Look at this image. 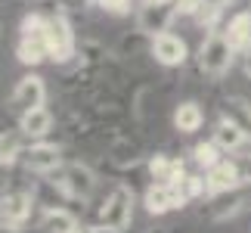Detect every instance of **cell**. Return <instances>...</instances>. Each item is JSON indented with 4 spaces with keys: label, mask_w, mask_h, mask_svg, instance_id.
<instances>
[{
    "label": "cell",
    "mask_w": 251,
    "mask_h": 233,
    "mask_svg": "<svg viewBox=\"0 0 251 233\" xmlns=\"http://www.w3.org/2000/svg\"><path fill=\"white\" fill-rule=\"evenodd\" d=\"M47 50H50L53 65H69L78 59V34H75L72 19L62 9H50L47 13Z\"/></svg>",
    "instance_id": "1"
},
{
    "label": "cell",
    "mask_w": 251,
    "mask_h": 233,
    "mask_svg": "<svg viewBox=\"0 0 251 233\" xmlns=\"http://www.w3.org/2000/svg\"><path fill=\"white\" fill-rule=\"evenodd\" d=\"M133 205H137V196H133V187L127 183H115V187L105 193L100 215H96V224L109 227L115 233H124L133 221Z\"/></svg>",
    "instance_id": "2"
},
{
    "label": "cell",
    "mask_w": 251,
    "mask_h": 233,
    "mask_svg": "<svg viewBox=\"0 0 251 233\" xmlns=\"http://www.w3.org/2000/svg\"><path fill=\"white\" fill-rule=\"evenodd\" d=\"M233 59H236V50H233V44L226 41V34L224 31H208L201 47H199V56H196L199 72L208 75V78H224L233 69Z\"/></svg>",
    "instance_id": "3"
},
{
    "label": "cell",
    "mask_w": 251,
    "mask_h": 233,
    "mask_svg": "<svg viewBox=\"0 0 251 233\" xmlns=\"http://www.w3.org/2000/svg\"><path fill=\"white\" fill-rule=\"evenodd\" d=\"M53 180L62 187V193L72 202H90L96 187H100V177L87 162H65L59 171L53 174Z\"/></svg>",
    "instance_id": "4"
},
{
    "label": "cell",
    "mask_w": 251,
    "mask_h": 233,
    "mask_svg": "<svg viewBox=\"0 0 251 233\" xmlns=\"http://www.w3.org/2000/svg\"><path fill=\"white\" fill-rule=\"evenodd\" d=\"M22 165H25V171H31V174L53 177V174L65 165V159H62V149L56 146V143L31 140V143L25 146V152H22Z\"/></svg>",
    "instance_id": "5"
},
{
    "label": "cell",
    "mask_w": 251,
    "mask_h": 233,
    "mask_svg": "<svg viewBox=\"0 0 251 233\" xmlns=\"http://www.w3.org/2000/svg\"><path fill=\"white\" fill-rule=\"evenodd\" d=\"M37 106H47V84H44V78H37V75L19 78L16 87H13V93H9V112H13V115H25V112L37 109Z\"/></svg>",
    "instance_id": "6"
},
{
    "label": "cell",
    "mask_w": 251,
    "mask_h": 233,
    "mask_svg": "<svg viewBox=\"0 0 251 233\" xmlns=\"http://www.w3.org/2000/svg\"><path fill=\"white\" fill-rule=\"evenodd\" d=\"M34 208H37V202H34L31 190H9V193L0 196V224L22 230Z\"/></svg>",
    "instance_id": "7"
},
{
    "label": "cell",
    "mask_w": 251,
    "mask_h": 233,
    "mask_svg": "<svg viewBox=\"0 0 251 233\" xmlns=\"http://www.w3.org/2000/svg\"><path fill=\"white\" fill-rule=\"evenodd\" d=\"M177 6L174 0H158V3H143L140 13H137V28H143L146 34H161V31H171L174 19H177Z\"/></svg>",
    "instance_id": "8"
},
{
    "label": "cell",
    "mask_w": 251,
    "mask_h": 233,
    "mask_svg": "<svg viewBox=\"0 0 251 233\" xmlns=\"http://www.w3.org/2000/svg\"><path fill=\"white\" fill-rule=\"evenodd\" d=\"M149 56L158 65H165V69H177V65H183L189 59V47H186V41H183L180 34L161 31V34L152 37V53Z\"/></svg>",
    "instance_id": "9"
},
{
    "label": "cell",
    "mask_w": 251,
    "mask_h": 233,
    "mask_svg": "<svg viewBox=\"0 0 251 233\" xmlns=\"http://www.w3.org/2000/svg\"><path fill=\"white\" fill-rule=\"evenodd\" d=\"M143 205H146L149 215L158 218V215H168V211H174V208H183L186 202H183L177 183H155L152 180L146 187V193H143Z\"/></svg>",
    "instance_id": "10"
},
{
    "label": "cell",
    "mask_w": 251,
    "mask_h": 233,
    "mask_svg": "<svg viewBox=\"0 0 251 233\" xmlns=\"http://www.w3.org/2000/svg\"><path fill=\"white\" fill-rule=\"evenodd\" d=\"M146 174H149V180H155V183H177L183 174H186V165H183L180 155L155 152V155L146 159Z\"/></svg>",
    "instance_id": "11"
},
{
    "label": "cell",
    "mask_w": 251,
    "mask_h": 233,
    "mask_svg": "<svg viewBox=\"0 0 251 233\" xmlns=\"http://www.w3.org/2000/svg\"><path fill=\"white\" fill-rule=\"evenodd\" d=\"M205 180H208L211 193H226V190H236V187L245 183L236 159H220L217 165H211V168L205 171Z\"/></svg>",
    "instance_id": "12"
},
{
    "label": "cell",
    "mask_w": 251,
    "mask_h": 233,
    "mask_svg": "<svg viewBox=\"0 0 251 233\" xmlns=\"http://www.w3.org/2000/svg\"><path fill=\"white\" fill-rule=\"evenodd\" d=\"M224 34L236 53H248L251 50V9H239V13L229 16L224 25Z\"/></svg>",
    "instance_id": "13"
},
{
    "label": "cell",
    "mask_w": 251,
    "mask_h": 233,
    "mask_svg": "<svg viewBox=\"0 0 251 233\" xmlns=\"http://www.w3.org/2000/svg\"><path fill=\"white\" fill-rule=\"evenodd\" d=\"M19 131H22L28 140H44L47 134L53 131V112L47 109V106H37V109L19 115Z\"/></svg>",
    "instance_id": "14"
},
{
    "label": "cell",
    "mask_w": 251,
    "mask_h": 233,
    "mask_svg": "<svg viewBox=\"0 0 251 233\" xmlns=\"http://www.w3.org/2000/svg\"><path fill=\"white\" fill-rule=\"evenodd\" d=\"M81 221L75 211L56 205V208H44L41 215V233H78Z\"/></svg>",
    "instance_id": "15"
},
{
    "label": "cell",
    "mask_w": 251,
    "mask_h": 233,
    "mask_svg": "<svg viewBox=\"0 0 251 233\" xmlns=\"http://www.w3.org/2000/svg\"><path fill=\"white\" fill-rule=\"evenodd\" d=\"M211 140H214V143H217V146L224 149V152H239V149L245 146L248 134H245L242 128H239L236 121H229L226 115H224V118H220V121L214 124V137H211Z\"/></svg>",
    "instance_id": "16"
},
{
    "label": "cell",
    "mask_w": 251,
    "mask_h": 233,
    "mask_svg": "<svg viewBox=\"0 0 251 233\" xmlns=\"http://www.w3.org/2000/svg\"><path fill=\"white\" fill-rule=\"evenodd\" d=\"M201 124H205V109L196 103V100H186V103H177V109H174V128L180 134H196Z\"/></svg>",
    "instance_id": "17"
},
{
    "label": "cell",
    "mask_w": 251,
    "mask_h": 233,
    "mask_svg": "<svg viewBox=\"0 0 251 233\" xmlns=\"http://www.w3.org/2000/svg\"><path fill=\"white\" fill-rule=\"evenodd\" d=\"M16 59L22 65H41L50 59V50H47V37H19L16 44Z\"/></svg>",
    "instance_id": "18"
},
{
    "label": "cell",
    "mask_w": 251,
    "mask_h": 233,
    "mask_svg": "<svg viewBox=\"0 0 251 233\" xmlns=\"http://www.w3.org/2000/svg\"><path fill=\"white\" fill-rule=\"evenodd\" d=\"M22 131H0V168H13L16 162H22L25 143Z\"/></svg>",
    "instance_id": "19"
},
{
    "label": "cell",
    "mask_w": 251,
    "mask_h": 233,
    "mask_svg": "<svg viewBox=\"0 0 251 233\" xmlns=\"http://www.w3.org/2000/svg\"><path fill=\"white\" fill-rule=\"evenodd\" d=\"M152 53V34H146L143 28H133L118 41V56H149Z\"/></svg>",
    "instance_id": "20"
},
{
    "label": "cell",
    "mask_w": 251,
    "mask_h": 233,
    "mask_svg": "<svg viewBox=\"0 0 251 233\" xmlns=\"http://www.w3.org/2000/svg\"><path fill=\"white\" fill-rule=\"evenodd\" d=\"M220 109H224L226 118H229V121H236L239 128L248 134V140H251V103L245 100V96H226Z\"/></svg>",
    "instance_id": "21"
},
{
    "label": "cell",
    "mask_w": 251,
    "mask_h": 233,
    "mask_svg": "<svg viewBox=\"0 0 251 233\" xmlns=\"http://www.w3.org/2000/svg\"><path fill=\"white\" fill-rule=\"evenodd\" d=\"M177 190H180V196H183V202H186V205H189V202H196V199L211 196L205 174H183V177L177 180Z\"/></svg>",
    "instance_id": "22"
},
{
    "label": "cell",
    "mask_w": 251,
    "mask_h": 233,
    "mask_svg": "<svg viewBox=\"0 0 251 233\" xmlns=\"http://www.w3.org/2000/svg\"><path fill=\"white\" fill-rule=\"evenodd\" d=\"M224 13H226V6H220V3H214V0H201V6L196 9V22L205 28V31H217V25H220V19H224Z\"/></svg>",
    "instance_id": "23"
},
{
    "label": "cell",
    "mask_w": 251,
    "mask_h": 233,
    "mask_svg": "<svg viewBox=\"0 0 251 233\" xmlns=\"http://www.w3.org/2000/svg\"><path fill=\"white\" fill-rule=\"evenodd\" d=\"M192 159H196L199 168L208 171L211 165H217L220 159H224V149H220L214 140H205V143H196V146H192Z\"/></svg>",
    "instance_id": "24"
},
{
    "label": "cell",
    "mask_w": 251,
    "mask_h": 233,
    "mask_svg": "<svg viewBox=\"0 0 251 233\" xmlns=\"http://www.w3.org/2000/svg\"><path fill=\"white\" fill-rule=\"evenodd\" d=\"M96 3H100L102 9H105V13H127V3H130V0H96Z\"/></svg>",
    "instance_id": "25"
},
{
    "label": "cell",
    "mask_w": 251,
    "mask_h": 233,
    "mask_svg": "<svg viewBox=\"0 0 251 233\" xmlns=\"http://www.w3.org/2000/svg\"><path fill=\"white\" fill-rule=\"evenodd\" d=\"M236 162H239V171H242V180L251 187V152H239Z\"/></svg>",
    "instance_id": "26"
},
{
    "label": "cell",
    "mask_w": 251,
    "mask_h": 233,
    "mask_svg": "<svg viewBox=\"0 0 251 233\" xmlns=\"http://www.w3.org/2000/svg\"><path fill=\"white\" fill-rule=\"evenodd\" d=\"M78 233H115V230H109V227H102V224H93V227H81Z\"/></svg>",
    "instance_id": "27"
},
{
    "label": "cell",
    "mask_w": 251,
    "mask_h": 233,
    "mask_svg": "<svg viewBox=\"0 0 251 233\" xmlns=\"http://www.w3.org/2000/svg\"><path fill=\"white\" fill-rule=\"evenodd\" d=\"M242 56H245V75H248V81H251V50L242 53Z\"/></svg>",
    "instance_id": "28"
},
{
    "label": "cell",
    "mask_w": 251,
    "mask_h": 233,
    "mask_svg": "<svg viewBox=\"0 0 251 233\" xmlns=\"http://www.w3.org/2000/svg\"><path fill=\"white\" fill-rule=\"evenodd\" d=\"M214 3H220V6H233L236 0H214Z\"/></svg>",
    "instance_id": "29"
},
{
    "label": "cell",
    "mask_w": 251,
    "mask_h": 233,
    "mask_svg": "<svg viewBox=\"0 0 251 233\" xmlns=\"http://www.w3.org/2000/svg\"><path fill=\"white\" fill-rule=\"evenodd\" d=\"M146 233H168V230H161V227H152V230H146Z\"/></svg>",
    "instance_id": "30"
},
{
    "label": "cell",
    "mask_w": 251,
    "mask_h": 233,
    "mask_svg": "<svg viewBox=\"0 0 251 233\" xmlns=\"http://www.w3.org/2000/svg\"><path fill=\"white\" fill-rule=\"evenodd\" d=\"M143 3H158V0H143Z\"/></svg>",
    "instance_id": "31"
},
{
    "label": "cell",
    "mask_w": 251,
    "mask_h": 233,
    "mask_svg": "<svg viewBox=\"0 0 251 233\" xmlns=\"http://www.w3.org/2000/svg\"><path fill=\"white\" fill-rule=\"evenodd\" d=\"M0 37H3V34H0Z\"/></svg>",
    "instance_id": "32"
}]
</instances>
